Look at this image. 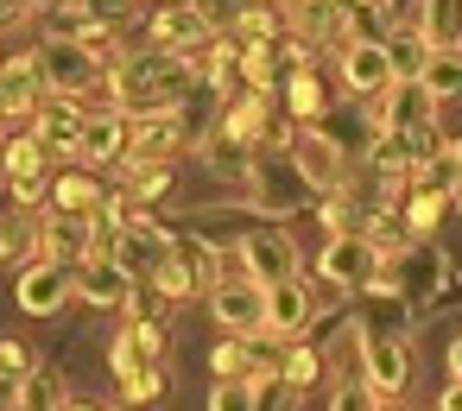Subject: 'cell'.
Returning a JSON list of instances; mask_svg holds the SVG:
<instances>
[{
  "label": "cell",
  "instance_id": "cell-14",
  "mask_svg": "<svg viewBox=\"0 0 462 411\" xmlns=\"http://www.w3.org/2000/svg\"><path fill=\"white\" fill-rule=\"evenodd\" d=\"M317 316V291L304 285V279H279V285H266V335H304V323Z\"/></svg>",
  "mask_w": 462,
  "mask_h": 411
},
{
  "label": "cell",
  "instance_id": "cell-18",
  "mask_svg": "<svg viewBox=\"0 0 462 411\" xmlns=\"http://www.w3.org/2000/svg\"><path fill=\"white\" fill-rule=\"evenodd\" d=\"M342 83H348L355 96H380V89L393 83V64H386L380 39H348V45H342Z\"/></svg>",
  "mask_w": 462,
  "mask_h": 411
},
{
  "label": "cell",
  "instance_id": "cell-24",
  "mask_svg": "<svg viewBox=\"0 0 462 411\" xmlns=\"http://www.w3.org/2000/svg\"><path fill=\"white\" fill-rule=\"evenodd\" d=\"M418 83L437 96V102H462V45H443V51H430L424 58V70H418Z\"/></svg>",
  "mask_w": 462,
  "mask_h": 411
},
{
  "label": "cell",
  "instance_id": "cell-31",
  "mask_svg": "<svg viewBox=\"0 0 462 411\" xmlns=\"http://www.w3.org/2000/svg\"><path fill=\"white\" fill-rule=\"evenodd\" d=\"M26 373H32V348L7 335V342H0V379H7V386H20Z\"/></svg>",
  "mask_w": 462,
  "mask_h": 411
},
{
  "label": "cell",
  "instance_id": "cell-9",
  "mask_svg": "<svg viewBox=\"0 0 462 411\" xmlns=\"http://www.w3.org/2000/svg\"><path fill=\"white\" fill-rule=\"evenodd\" d=\"M184 146V108H140L127 121V159H171Z\"/></svg>",
  "mask_w": 462,
  "mask_h": 411
},
{
  "label": "cell",
  "instance_id": "cell-33",
  "mask_svg": "<svg viewBox=\"0 0 462 411\" xmlns=\"http://www.w3.org/2000/svg\"><path fill=\"white\" fill-rule=\"evenodd\" d=\"M203 405H216V411H235V405H254V398H247V386H241V379H216Z\"/></svg>",
  "mask_w": 462,
  "mask_h": 411
},
{
  "label": "cell",
  "instance_id": "cell-8",
  "mask_svg": "<svg viewBox=\"0 0 462 411\" xmlns=\"http://www.w3.org/2000/svg\"><path fill=\"white\" fill-rule=\"evenodd\" d=\"M380 96H386V102H380V127H386V133H430L437 96H430L418 77H393Z\"/></svg>",
  "mask_w": 462,
  "mask_h": 411
},
{
  "label": "cell",
  "instance_id": "cell-22",
  "mask_svg": "<svg viewBox=\"0 0 462 411\" xmlns=\"http://www.w3.org/2000/svg\"><path fill=\"white\" fill-rule=\"evenodd\" d=\"M108 196H102V178L83 165V171H70V178H51V209H70V215H96Z\"/></svg>",
  "mask_w": 462,
  "mask_h": 411
},
{
  "label": "cell",
  "instance_id": "cell-35",
  "mask_svg": "<svg viewBox=\"0 0 462 411\" xmlns=\"http://www.w3.org/2000/svg\"><path fill=\"white\" fill-rule=\"evenodd\" d=\"M32 14V0H0V32H7V26H20Z\"/></svg>",
  "mask_w": 462,
  "mask_h": 411
},
{
  "label": "cell",
  "instance_id": "cell-4",
  "mask_svg": "<svg viewBox=\"0 0 462 411\" xmlns=\"http://www.w3.org/2000/svg\"><path fill=\"white\" fill-rule=\"evenodd\" d=\"M367 361V379H361V405H393V392H405L411 379V354H405V335H374L361 348Z\"/></svg>",
  "mask_w": 462,
  "mask_h": 411
},
{
  "label": "cell",
  "instance_id": "cell-34",
  "mask_svg": "<svg viewBox=\"0 0 462 411\" xmlns=\"http://www.w3.org/2000/svg\"><path fill=\"white\" fill-rule=\"evenodd\" d=\"M83 14H89L96 26H115V20H127V14H134V0H83Z\"/></svg>",
  "mask_w": 462,
  "mask_h": 411
},
{
  "label": "cell",
  "instance_id": "cell-10",
  "mask_svg": "<svg viewBox=\"0 0 462 411\" xmlns=\"http://www.w3.org/2000/svg\"><path fill=\"white\" fill-rule=\"evenodd\" d=\"M285 159L298 165V178H304L310 190H342V146H336L329 133H317V127H298Z\"/></svg>",
  "mask_w": 462,
  "mask_h": 411
},
{
  "label": "cell",
  "instance_id": "cell-36",
  "mask_svg": "<svg viewBox=\"0 0 462 411\" xmlns=\"http://www.w3.org/2000/svg\"><path fill=\"white\" fill-rule=\"evenodd\" d=\"M32 7H45V14H64V7H83V0H32Z\"/></svg>",
  "mask_w": 462,
  "mask_h": 411
},
{
  "label": "cell",
  "instance_id": "cell-2",
  "mask_svg": "<svg viewBox=\"0 0 462 411\" xmlns=\"http://www.w3.org/2000/svg\"><path fill=\"white\" fill-rule=\"evenodd\" d=\"M39 64H45V89H58V96H108V102H115L108 70H102L77 39H45V45H39Z\"/></svg>",
  "mask_w": 462,
  "mask_h": 411
},
{
  "label": "cell",
  "instance_id": "cell-15",
  "mask_svg": "<svg viewBox=\"0 0 462 411\" xmlns=\"http://www.w3.org/2000/svg\"><path fill=\"white\" fill-rule=\"evenodd\" d=\"M83 121H89V108H83L77 96H58V89H51V102H39V108H32V133H39L58 159H70V146H77Z\"/></svg>",
  "mask_w": 462,
  "mask_h": 411
},
{
  "label": "cell",
  "instance_id": "cell-5",
  "mask_svg": "<svg viewBox=\"0 0 462 411\" xmlns=\"http://www.w3.org/2000/svg\"><path fill=\"white\" fill-rule=\"evenodd\" d=\"M247 190H254V203H260L266 215H285V209H298V203L310 196V184L298 178V165H291V159H273V152L247 159Z\"/></svg>",
  "mask_w": 462,
  "mask_h": 411
},
{
  "label": "cell",
  "instance_id": "cell-32",
  "mask_svg": "<svg viewBox=\"0 0 462 411\" xmlns=\"http://www.w3.org/2000/svg\"><path fill=\"white\" fill-rule=\"evenodd\" d=\"M323 228H329V234H355V228H361V215H355L342 196H329V203H323Z\"/></svg>",
  "mask_w": 462,
  "mask_h": 411
},
{
  "label": "cell",
  "instance_id": "cell-20",
  "mask_svg": "<svg viewBox=\"0 0 462 411\" xmlns=\"http://www.w3.org/2000/svg\"><path fill=\"white\" fill-rule=\"evenodd\" d=\"M171 253V234H159V228H146V222H127L121 228V247H115V260L140 279V272H152L159 260Z\"/></svg>",
  "mask_w": 462,
  "mask_h": 411
},
{
  "label": "cell",
  "instance_id": "cell-38",
  "mask_svg": "<svg viewBox=\"0 0 462 411\" xmlns=\"http://www.w3.org/2000/svg\"><path fill=\"white\" fill-rule=\"evenodd\" d=\"M449 152H456V165H462V140H456V146H449Z\"/></svg>",
  "mask_w": 462,
  "mask_h": 411
},
{
  "label": "cell",
  "instance_id": "cell-1",
  "mask_svg": "<svg viewBox=\"0 0 462 411\" xmlns=\"http://www.w3.org/2000/svg\"><path fill=\"white\" fill-rule=\"evenodd\" d=\"M108 83H115V102H121L127 114H140V108H184V96L197 89V64H190L184 51L146 45L140 58H121V64L108 70Z\"/></svg>",
  "mask_w": 462,
  "mask_h": 411
},
{
  "label": "cell",
  "instance_id": "cell-12",
  "mask_svg": "<svg viewBox=\"0 0 462 411\" xmlns=\"http://www.w3.org/2000/svg\"><path fill=\"white\" fill-rule=\"evenodd\" d=\"M374 266H380V253L367 247V234H361V228H355V234H329V247H323V279H329V285L361 291Z\"/></svg>",
  "mask_w": 462,
  "mask_h": 411
},
{
  "label": "cell",
  "instance_id": "cell-26",
  "mask_svg": "<svg viewBox=\"0 0 462 411\" xmlns=\"http://www.w3.org/2000/svg\"><path fill=\"white\" fill-rule=\"evenodd\" d=\"M279 96H285V102H291V114H298V121H304V127H317V121H323V114H329V96H323V83H317V77H310V70H298V77H291V83H285V89H279Z\"/></svg>",
  "mask_w": 462,
  "mask_h": 411
},
{
  "label": "cell",
  "instance_id": "cell-25",
  "mask_svg": "<svg viewBox=\"0 0 462 411\" xmlns=\"http://www.w3.org/2000/svg\"><path fill=\"white\" fill-rule=\"evenodd\" d=\"M418 32L430 39V51H443V45H462V0H424V14H418Z\"/></svg>",
  "mask_w": 462,
  "mask_h": 411
},
{
  "label": "cell",
  "instance_id": "cell-37",
  "mask_svg": "<svg viewBox=\"0 0 462 411\" xmlns=\"http://www.w3.org/2000/svg\"><path fill=\"white\" fill-rule=\"evenodd\" d=\"M449 373H456V379H462V335H456V342H449Z\"/></svg>",
  "mask_w": 462,
  "mask_h": 411
},
{
  "label": "cell",
  "instance_id": "cell-21",
  "mask_svg": "<svg viewBox=\"0 0 462 411\" xmlns=\"http://www.w3.org/2000/svg\"><path fill=\"white\" fill-rule=\"evenodd\" d=\"M380 51H386V64H393V77H418L424 70V58H430V39L418 32V26H386L380 32Z\"/></svg>",
  "mask_w": 462,
  "mask_h": 411
},
{
  "label": "cell",
  "instance_id": "cell-16",
  "mask_svg": "<svg viewBox=\"0 0 462 411\" xmlns=\"http://www.w3.org/2000/svg\"><path fill=\"white\" fill-rule=\"evenodd\" d=\"M222 140H235V146H260V140H279V133H273V102H266V89H241V96H228V114H222Z\"/></svg>",
  "mask_w": 462,
  "mask_h": 411
},
{
  "label": "cell",
  "instance_id": "cell-7",
  "mask_svg": "<svg viewBox=\"0 0 462 411\" xmlns=\"http://www.w3.org/2000/svg\"><path fill=\"white\" fill-rule=\"evenodd\" d=\"M209 310H216V323H222V329L260 335V323H266V285H260V279H247V272L216 279V285H209Z\"/></svg>",
  "mask_w": 462,
  "mask_h": 411
},
{
  "label": "cell",
  "instance_id": "cell-3",
  "mask_svg": "<svg viewBox=\"0 0 462 411\" xmlns=\"http://www.w3.org/2000/svg\"><path fill=\"white\" fill-rule=\"evenodd\" d=\"M209 14H203V0H159V14L146 20V39L159 45V51H197V45H209Z\"/></svg>",
  "mask_w": 462,
  "mask_h": 411
},
{
  "label": "cell",
  "instance_id": "cell-6",
  "mask_svg": "<svg viewBox=\"0 0 462 411\" xmlns=\"http://www.w3.org/2000/svg\"><path fill=\"white\" fill-rule=\"evenodd\" d=\"M70 285H77V297L83 304H96V310H121L127 297H134V272L115 260V253H89V260H77L70 266Z\"/></svg>",
  "mask_w": 462,
  "mask_h": 411
},
{
  "label": "cell",
  "instance_id": "cell-23",
  "mask_svg": "<svg viewBox=\"0 0 462 411\" xmlns=\"http://www.w3.org/2000/svg\"><path fill=\"white\" fill-rule=\"evenodd\" d=\"M361 234H367V247L380 253V260H399V253H411V228H405V215L399 209H380V215H361Z\"/></svg>",
  "mask_w": 462,
  "mask_h": 411
},
{
  "label": "cell",
  "instance_id": "cell-19",
  "mask_svg": "<svg viewBox=\"0 0 462 411\" xmlns=\"http://www.w3.org/2000/svg\"><path fill=\"white\" fill-rule=\"evenodd\" d=\"M39 247H45V260H64V266L89 260V215L51 209V215L39 222Z\"/></svg>",
  "mask_w": 462,
  "mask_h": 411
},
{
  "label": "cell",
  "instance_id": "cell-28",
  "mask_svg": "<svg viewBox=\"0 0 462 411\" xmlns=\"http://www.w3.org/2000/svg\"><path fill=\"white\" fill-rule=\"evenodd\" d=\"M14 405H70V398H64V373H58V367H32V373L14 386Z\"/></svg>",
  "mask_w": 462,
  "mask_h": 411
},
{
  "label": "cell",
  "instance_id": "cell-11",
  "mask_svg": "<svg viewBox=\"0 0 462 411\" xmlns=\"http://www.w3.org/2000/svg\"><path fill=\"white\" fill-rule=\"evenodd\" d=\"M121 152H127V114H115V108H102V114H89L83 121V133H77V146H70V159L77 165H121Z\"/></svg>",
  "mask_w": 462,
  "mask_h": 411
},
{
  "label": "cell",
  "instance_id": "cell-30",
  "mask_svg": "<svg viewBox=\"0 0 462 411\" xmlns=\"http://www.w3.org/2000/svg\"><path fill=\"white\" fill-rule=\"evenodd\" d=\"M26 247H39V228L26 222V209H14L7 222H0V260H20Z\"/></svg>",
  "mask_w": 462,
  "mask_h": 411
},
{
  "label": "cell",
  "instance_id": "cell-17",
  "mask_svg": "<svg viewBox=\"0 0 462 411\" xmlns=\"http://www.w3.org/2000/svg\"><path fill=\"white\" fill-rule=\"evenodd\" d=\"M235 247H241V260H247V272H254L260 285L298 279V247H291L279 228H266V234H247V241H235Z\"/></svg>",
  "mask_w": 462,
  "mask_h": 411
},
{
  "label": "cell",
  "instance_id": "cell-13",
  "mask_svg": "<svg viewBox=\"0 0 462 411\" xmlns=\"http://www.w3.org/2000/svg\"><path fill=\"white\" fill-rule=\"evenodd\" d=\"M70 266L64 260H39V266H26V279H20V310L26 316H58L64 304H70Z\"/></svg>",
  "mask_w": 462,
  "mask_h": 411
},
{
  "label": "cell",
  "instance_id": "cell-27",
  "mask_svg": "<svg viewBox=\"0 0 462 411\" xmlns=\"http://www.w3.org/2000/svg\"><path fill=\"white\" fill-rule=\"evenodd\" d=\"M209 367H216V379H241V373L254 367V342H247L241 329H228V335L209 348Z\"/></svg>",
  "mask_w": 462,
  "mask_h": 411
},
{
  "label": "cell",
  "instance_id": "cell-29",
  "mask_svg": "<svg viewBox=\"0 0 462 411\" xmlns=\"http://www.w3.org/2000/svg\"><path fill=\"white\" fill-rule=\"evenodd\" d=\"M317 373H323V354H317L310 342L285 348V361H279V386H285V392H304V386H310Z\"/></svg>",
  "mask_w": 462,
  "mask_h": 411
}]
</instances>
